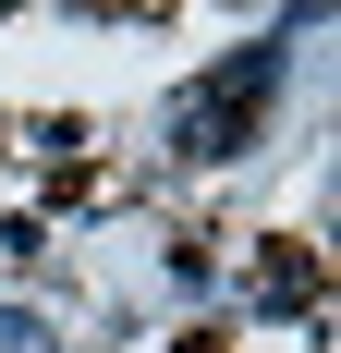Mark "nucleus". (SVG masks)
I'll return each mask as SVG.
<instances>
[{
    "label": "nucleus",
    "instance_id": "obj_2",
    "mask_svg": "<svg viewBox=\"0 0 341 353\" xmlns=\"http://www.w3.org/2000/svg\"><path fill=\"white\" fill-rule=\"evenodd\" d=\"M305 292H317L305 256H269V268H256V305H305Z\"/></svg>",
    "mask_w": 341,
    "mask_h": 353
},
{
    "label": "nucleus",
    "instance_id": "obj_1",
    "mask_svg": "<svg viewBox=\"0 0 341 353\" xmlns=\"http://www.w3.org/2000/svg\"><path fill=\"white\" fill-rule=\"evenodd\" d=\"M269 85H280V49H244V61H220V73L195 85V98L170 110V146H183V159H232V146L256 134Z\"/></svg>",
    "mask_w": 341,
    "mask_h": 353
}]
</instances>
